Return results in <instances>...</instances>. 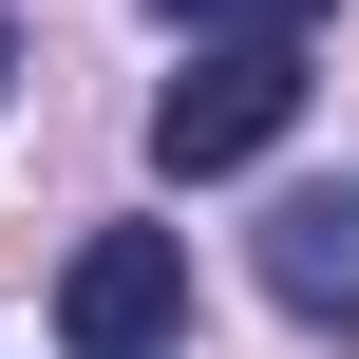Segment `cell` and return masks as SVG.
<instances>
[{"instance_id": "obj_3", "label": "cell", "mask_w": 359, "mask_h": 359, "mask_svg": "<svg viewBox=\"0 0 359 359\" xmlns=\"http://www.w3.org/2000/svg\"><path fill=\"white\" fill-rule=\"evenodd\" d=\"M265 303L322 322V341H359V189H284L265 208Z\"/></svg>"}, {"instance_id": "obj_4", "label": "cell", "mask_w": 359, "mask_h": 359, "mask_svg": "<svg viewBox=\"0 0 359 359\" xmlns=\"http://www.w3.org/2000/svg\"><path fill=\"white\" fill-rule=\"evenodd\" d=\"M170 19H189V38H284V57H303V19H322V0H170Z\"/></svg>"}, {"instance_id": "obj_2", "label": "cell", "mask_w": 359, "mask_h": 359, "mask_svg": "<svg viewBox=\"0 0 359 359\" xmlns=\"http://www.w3.org/2000/svg\"><path fill=\"white\" fill-rule=\"evenodd\" d=\"M57 341L76 359H170L189 341V246H170V227H95V246L57 265Z\"/></svg>"}, {"instance_id": "obj_1", "label": "cell", "mask_w": 359, "mask_h": 359, "mask_svg": "<svg viewBox=\"0 0 359 359\" xmlns=\"http://www.w3.org/2000/svg\"><path fill=\"white\" fill-rule=\"evenodd\" d=\"M284 133H303V57H284V38H189V76L151 95V170H170V189L265 170Z\"/></svg>"}, {"instance_id": "obj_5", "label": "cell", "mask_w": 359, "mask_h": 359, "mask_svg": "<svg viewBox=\"0 0 359 359\" xmlns=\"http://www.w3.org/2000/svg\"><path fill=\"white\" fill-rule=\"evenodd\" d=\"M0 76H19V38H0Z\"/></svg>"}]
</instances>
